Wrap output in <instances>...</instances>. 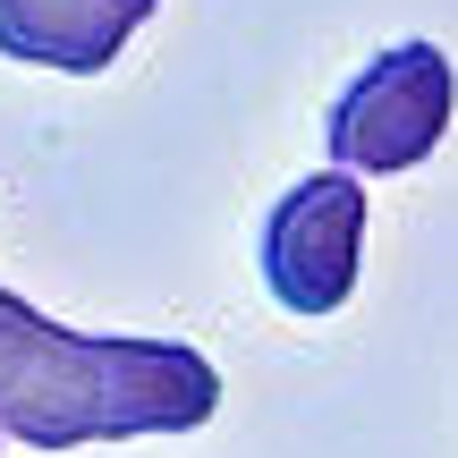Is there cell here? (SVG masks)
<instances>
[{"mask_svg":"<svg viewBox=\"0 0 458 458\" xmlns=\"http://www.w3.org/2000/svg\"><path fill=\"white\" fill-rule=\"evenodd\" d=\"M162 0H0V51L60 77H102Z\"/></svg>","mask_w":458,"mask_h":458,"instance_id":"277c9868","label":"cell"},{"mask_svg":"<svg viewBox=\"0 0 458 458\" xmlns=\"http://www.w3.org/2000/svg\"><path fill=\"white\" fill-rule=\"evenodd\" d=\"M450 102H458V68L442 43H391L382 60H365V77H348V94L331 102L323 145L331 170L348 179H391V170H416L433 145L450 136Z\"/></svg>","mask_w":458,"mask_h":458,"instance_id":"7a4b0ae2","label":"cell"},{"mask_svg":"<svg viewBox=\"0 0 458 458\" xmlns=\"http://www.w3.org/2000/svg\"><path fill=\"white\" fill-rule=\"evenodd\" d=\"M221 408V374L187 340L60 331L0 289V442L85 450L136 433H196Z\"/></svg>","mask_w":458,"mask_h":458,"instance_id":"6da1fadb","label":"cell"},{"mask_svg":"<svg viewBox=\"0 0 458 458\" xmlns=\"http://www.w3.org/2000/svg\"><path fill=\"white\" fill-rule=\"evenodd\" d=\"M365 263V187L348 170H314L263 221V289L289 314H340Z\"/></svg>","mask_w":458,"mask_h":458,"instance_id":"3957f363","label":"cell"}]
</instances>
